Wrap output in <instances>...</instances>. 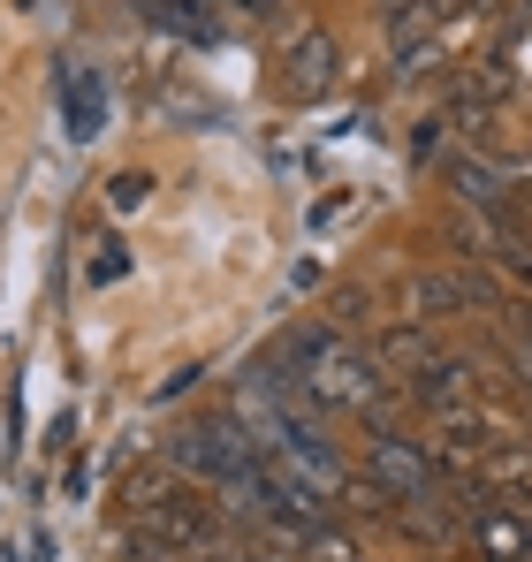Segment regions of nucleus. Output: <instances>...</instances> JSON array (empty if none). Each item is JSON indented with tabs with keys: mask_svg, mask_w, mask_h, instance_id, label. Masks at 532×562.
<instances>
[{
	"mask_svg": "<svg viewBox=\"0 0 532 562\" xmlns=\"http://www.w3.org/2000/svg\"><path fill=\"white\" fill-rule=\"evenodd\" d=\"M320 319H328V327H343V335H357V327H365V289L343 281V289L328 296V312H320Z\"/></svg>",
	"mask_w": 532,
	"mask_h": 562,
	"instance_id": "f8f14e48",
	"label": "nucleus"
},
{
	"mask_svg": "<svg viewBox=\"0 0 532 562\" xmlns=\"http://www.w3.org/2000/svg\"><path fill=\"white\" fill-rule=\"evenodd\" d=\"M495 441H510L502 434V418L487 411V403H456V411H442L434 418V457H442V471H479L487 457H495Z\"/></svg>",
	"mask_w": 532,
	"mask_h": 562,
	"instance_id": "7ed1b4c3",
	"label": "nucleus"
},
{
	"mask_svg": "<svg viewBox=\"0 0 532 562\" xmlns=\"http://www.w3.org/2000/svg\"><path fill=\"white\" fill-rule=\"evenodd\" d=\"M335 61H343V54H335V38H328L320 23H304V31H289L274 85H281V99L312 106V99H328V85H335Z\"/></svg>",
	"mask_w": 532,
	"mask_h": 562,
	"instance_id": "39448f33",
	"label": "nucleus"
},
{
	"mask_svg": "<svg viewBox=\"0 0 532 562\" xmlns=\"http://www.w3.org/2000/svg\"><path fill=\"white\" fill-rule=\"evenodd\" d=\"M464 540H472V555H479V562H532V525L518 517V509H502V502L479 509Z\"/></svg>",
	"mask_w": 532,
	"mask_h": 562,
	"instance_id": "0eeeda50",
	"label": "nucleus"
},
{
	"mask_svg": "<svg viewBox=\"0 0 532 562\" xmlns=\"http://www.w3.org/2000/svg\"><path fill=\"white\" fill-rule=\"evenodd\" d=\"M448 137H456V122H448L442 106H426V114H419V130H411V160H419V168L448 160Z\"/></svg>",
	"mask_w": 532,
	"mask_h": 562,
	"instance_id": "9b49d317",
	"label": "nucleus"
},
{
	"mask_svg": "<svg viewBox=\"0 0 532 562\" xmlns=\"http://www.w3.org/2000/svg\"><path fill=\"white\" fill-rule=\"evenodd\" d=\"M518 23H532V0H525V8H518Z\"/></svg>",
	"mask_w": 532,
	"mask_h": 562,
	"instance_id": "dca6fc26",
	"label": "nucleus"
},
{
	"mask_svg": "<svg viewBox=\"0 0 532 562\" xmlns=\"http://www.w3.org/2000/svg\"><path fill=\"white\" fill-rule=\"evenodd\" d=\"M297 562H373V555L357 548V532H351V525H335V517H328L320 532H304V548H297Z\"/></svg>",
	"mask_w": 532,
	"mask_h": 562,
	"instance_id": "9d476101",
	"label": "nucleus"
},
{
	"mask_svg": "<svg viewBox=\"0 0 532 562\" xmlns=\"http://www.w3.org/2000/svg\"><path fill=\"white\" fill-rule=\"evenodd\" d=\"M297 395H304L312 411L365 418V411H380V403L396 395V380H388V366H380V350H373V342H335L312 373L297 380Z\"/></svg>",
	"mask_w": 532,
	"mask_h": 562,
	"instance_id": "f257e3e1",
	"label": "nucleus"
},
{
	"mask_svg": "<svg viewBox=\"0 0 532 562\" xmlns=\"http://www.w3.org/2000/svg\"><path fill=\"white\" fill-rule=\"evenodd\" d=\"M373 350H380V366H388V380H396V387H403V380H419L434 358H442L434 319H396V327H380V335H373Z\"/></svg>",
	"mask_w": 532,
	"mask_h": 562,
	"instance_id": "423d86ee",
	"label": "nucleus"
},
{
	"mask_svg": "<svg viewBox=\"0 0 532 562\" xmlns=\"http://www.w3.org/2000/svg\"><path fill=\"white\" fill-rule=\"evenodd\" d=\"M365 479L380 486V494H396V509L411 502V494H426V486H442L448 471H442V457L403 426V434H365Z\"/></svg>",
	"mask_w": 532,
	"mask_h": 562,
	"instance_id": "f03ea898",
	"label": "nucleus"
},
{
	"mask_svg": "<svg viewBox=\"0 0 532 562\" xmlns=\"http://www.w3.org/2000/svg\"><path fill=\"white\" fill-rule=\"evenodd\" d=\"M229 8H236V15H252V23H274V15H281V0H229Z\"/></svg>",
	"mask_w": 532,
	"mask_h": 562,
	"instance_id": "4468645a",
	"label": "nucleus"
},
{
	"mask_svg": "<svg viewBox=\"0 0 532 562\" xmlns=\"http://www.w3.org/2000/svg\"><path fill=\"white\" fill-rule=\"evenodd\" d=\"M518 517H525V525H532V494H525V502H518Z\"/></svg>",
	"mask_w": 532,
	"mask_h": 562,
	"instance_id": "2eb2a0df",
	"label": "nucleus"
},
{
	"mask_svg": "<svg viewBox=\"0 0 532 562\" xmlns=\"http://www.w3.org/2000/svg\"><path fill=\"white\" fill-rule=\"evenodd\" d=\"M448 205H479V213H518V176L495 153H448L442 160Z\"/></svg>",
	"mask_w": 532,
	"mask_h": 562,
	"instance_id": "20e7f679",
	"label": "nucleus"
},
{
	"mask_svg": "<svg viewBox=\"0 0 532 562\" xmlns=\"http://www.w3.org/2000/svg\"><path fill=\"white\" fill-rule=\"evenodd\" d=\"M487 486L495 494H510V502H525L532 494V441H495V457H487Z\"/></svg>",
	"mask_w": 532,
	"mask_h": 562,
	"instance_id": "1a4fd4ad",
	"label": "nucleus"
},
{
	"mask_svg": "<svg viewBox=\"0 0 532 562\" xmlns=\"http://www.w3.org/2000/svg\"><path fill=\"white\" fill-rule=\"evenodd\" d=\"M145 190H153L145 168H122V176H107V205H122V213H130V205H145Z\"/></svg>",
	"mask_w": 532,
	"mask_h": 562,
	"instance_id": "ddd939ff",
	"label": "nucleus"
},
{
	"mask_svg": "<svg viewBox=\"0 0 532 562\" xmlns=\"http://www.w3.org/2000/svg\"><path fill=\"white\" fill-rule=\"evenodd\" d=\"M62 114H69V137H77V145L107 130V92H99L91 69H69V77H62Z\"/></svg>",
	"mask_w": 532,
	"mask_h": 562,
	"instance_id": "6e6552de",
	"label": "nucleus"
}]
</instances>
